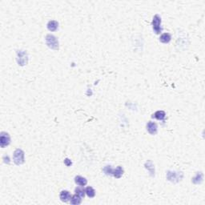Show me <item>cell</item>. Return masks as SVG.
<instances>
[{
  "mask_svg": "<svg viewBox=\"0 0 205 205\" xmlns=\"http://www.w3.org/2000/svg\"><path fill=\"white\" fill-rule=\"evenodd\" d=\"M167 179L172 183L179 182L183 177L182 172H176V171H168L167 172Z\"/></svg>",
  "mask_w": 205,
  "mask_h": 205,
  "instance_id": "cell-1",
  "label": "cell"
},
{
  "mask_svg": "<svg viewBox=\"0 0 205 205\" xmlns=\"http://www.w3.org/2000/svg\"><path fill=\"white\" fill-rule=\"evenodd\" d=\"M46 43L48 47L52 50H55V51L59 50V41L56 36H54L53 35L49 34L46 36Z\"/></svg>",
  "mask_w": 205,
  "mask_h": 205,
  "instance_id": "cell-2",
  "label": "cell"
},
{
  "mask_svg": "<svg viewBox=\"0 0 205 205\" xmlns=\"http://www.w3.org/2000/svg\"><path fill=\"white\" fill-rule=\"evenodd\" d=\"M152 28L154 32L156 34H160L163 31V28L161 26V18L159 15H156L153 17L152 20Z\"/></svg>",
  "mask_w": 205,
  "mask_h": 205,
  "instance_id": "cell-3",
  "label": "cell"
},
{
  "mask_svg": "<svg viewBox=\"0 0 205 205\" xmlns=\"http://www.w3.org/2000/svg\"><path fill=\"white\" fill-rule=\"evenodd\" d=\"M14 163L17 165H21L24 163V151L21 149H16L13 155Z\"/></svg>",
  "mask_w": 205,
  "mask_h": 205,
  "instance_id": "cell-4",
  "label": "cell"
},
{
  "mask_svg": "<svg viewBox=\"0 0 205 205\" xmlns=\"http://www.w3.org/2000/svg\"><path fill=\"white\" fill-rule=\"evenodd\" d=\"M27 54L25 51H17V62L19 65L24 66L27 63Z\"/></svg>",
  "mask_w": 205,
  "mask_h": 205,
  "instance_id": "cell-5",
  "label": "cell"
},
{
  "mask_svg": "<svg viewBox=\"0 0 205 205\" xmlns=\"http://www.w3.org/2000/svg\"><path fill=\"white\" fill-rule=\"evenodd\" d=\"M10 143V137L9 136V134L7 132H1V136H0V146L1 147H5L8 146Z\"/></svg>",
  "mask_w": 205,
  "mask_h": 205,
  "instance_id": "cell-6",
  "label": "cell"
},
{
  "mask_svg": "<svg viewBox=\"0 0 205 205\" xmlns=\"http://www.w3.org/2000/svg\"><path fill=\"white\" fill-rule=\"evenodd\" d=\"M147 131H148L151 135L154 136V135H156V134L157 133L158 126H157V124H156V123L150 121V122H148L147 124Z\"/></svg>",
  "mask_w": 205,
  "mask_h": 205,
  "instance_id": "cell-7",
  "label": "cell"
},
{
  "mask_svg": "<svg viewBox=\"0 0 205 205\" xmlns=\"http://www.w3.org/2000/svg\"><path fill=\"white\" fill-rule=\"evenodd\" d=\"M59 198L62 200L63 202H68L69 200H71L72 198V195L70 194V192L68 191H62L59 194Z\"/></svg>",
  "mask_w": 205,
  "mask_h": 205,
  "instance_id": "cell-8",
  "label": "cell"
},
{
  "mask_svg": "<svg viewBox=\"0 0 205 205\" xmlns=\"http://www.w3.org/2000/svg\"><path fill=\"white\" fill-rule=\"evenodd\" d=\"M47 29L50 31H56V30L58 29V27H59V23L57 21H56V20H51L47 23Z\"/></svg>",
  "mask_w": 205,
  "mask_h": 205,
  "instance_id": "cell-9",
  "label": "cell"
},
{
  "mask_svg": "<svg viewBox=\"0 0 205 205\" xmlns=\"http://www.w3.org/2000/svg\"><path fill=\"white\" fill-rule=\"evenodd\" d=\"M124 168H123V167L121 166H118L115 169H114V171H113V175L112 176H114V177H115L116 179H120V178H121L122 177V176L124 175Z\"/></svg>",
  "mask_w": 205,
  "mask_h": 205,
  "instance_id": "cell-10",
  "label": "cell"
},
{
  "mask_svg": "<svg viewBox=\"0 0 205 205\" xmlns=\"http://www.w3.org/2000/svg\"><path fill=\"white\" fill-rule=\"evenodd\" d=\"M75 182L76 184L81 186V187H83V186L87 185V183H88V180H87L86 178L83 177V176H75Z\"/></svg>",
  "mask_w": 205,
  "mask_h": 205,
  "instance_id": "cell-11",
  "label": "cell"
},
{
  "mask_svg": "<svg viewBox=\"0 0 205 205\" xmlns=\"http://www.w3.org/2000/svg\"><path fill=\"white\" fill-rule=\"evenodd\" d=\"M172 39V35L169 33H163L160 37V41L163 43H168Z\"/></svg>",
  "mask_w": 205,
  "mask_h": 205,
  "instance_id": "cell-12",
  "label": "cell"
},
{
  "mask_svg": "<svg viewBox=\"0 0 205 205\" xmlns=\"http://www.w3.org/2000/svg\"><path fill=\"white\" fill-rule=\"evenodd\" d=\"M203 178H204V175L202 172H197V174L195 175V176L192 179V183L195 184H199L201 183L203 181Z\"/></svg>",
  "mask_w": 205,
  "mask_h": 205,
  "instance_id": "cell-13",
  "label": "cell"
},
{
  "mask_svg": "<svg viewBox=\"0 0 205 205\" xmlns=\"http://www.w3.org/2000/svg\"><path fill=\"white\" fill-rule=\"evenodd\" d=\"M166 116V113L163 111H157L155 114L153 115L152 117L158 120H163Z\"/></svg>",
  "mask_w": 205,
  "mask_h": 205,
  "instance_id": "cell-14",
  "label": "cell"
},
{
  "mask_svg": "<svg viewBox=\"0 0 205 205\" xmlns=\"http://www.w3.org/2000/svg\"><path fill=\"white\" fill-rule=\"evenodd\" d=\"M81 202H82L81 196H79V195H77V194L72 195V198H71V200H70L71 204H75V205L79 204H81Z\"/></svg>",
  "mask_w": 205,
  "mask_h": 205,
  "instance_id": "cell-15",
  "label": "cell"
},
{
  "mask_svg": "<svg viewBox=\"0 0 205 205\" xmlns=\"http://www.w3.org/2000/svg\"><path fill=\"white\" fill-rule=\"evenodd\" d=\"M85 192H86L87 195H88V197H90V198H93L95 195V191L91 187H88L87 188L85 189Z\"/></svg>",
  "mask_w": 205,
  "mask_h": 205,
  "instance_id": "cell-16",
  "label": "cell"
},
{
  "mask_svg": "<svg viewBox=\"0 0 205 205\" xmlns=\"http://www.w3.org/2000/svg\"><path fill=\"white\" fill-rule=\"evenodd\" d=\"M103 171L105 173V175H107V176H112L114 169L111 167V166H105Z\"/></svg>",
  "mask_w": 205,
  "mask_h": 205,
  "instance_id": "cell-17",
  "label": "cell"
},
{
  "mask_svg": "<svg viewBox=\"0 0 205 205\" xmlns=\"http://www.w3.org/2000/svg\"><path fill=\"white\" fill-rule=\"evenodd\" d=\"M75 192L77 195H79V196H81V197H84L85 193H86L85 189L83 188H75Z\"/></svg>",
  "mask_w": 205,
  "mask_h": 205,
  "instance_id": "cell-18",
  "label": "cell"
},
{
  "mask_svg": "<svg viewBox=\"0 0 205 205\" xmlns=\"http://www.w3.org/2000/svg\"><path fill=\"white\" fill-rule=\"evenodd\" d=\"M64 163H65V165L67 167H70L72 164V160H69L68 158H67V159H65V160H64Z\"/></svg>",
  "mask_w": 205,
  "mask_h": 205,
  "instance_id": "cell-19",
  "label": "cell"
},
{
  "mask_svg": "<svg viewBox=\"0 0 205 205\" xmlns=\"http://www.w3.org/2000/svg\"><path fill=\"white\" fill-rule=\"evenodd\" d=\"M3 160H4V163H10V160H9V157H8V156H4Z\"/></svg>",
  "mask_w": 205,
  "mask_h": 205,
  "instance_id": "cell-20",
  "label": "cell"
}]
</instances>
